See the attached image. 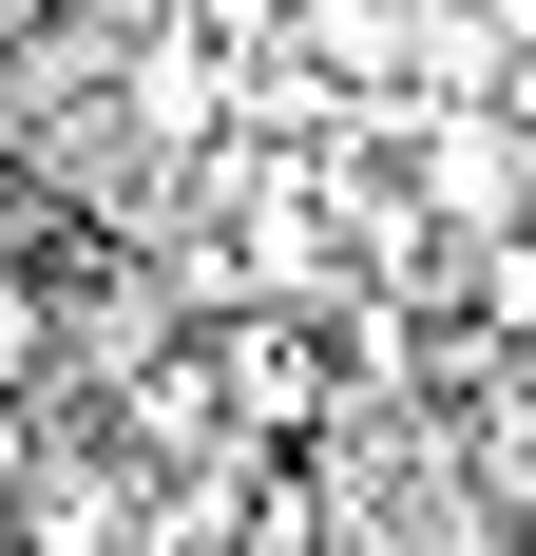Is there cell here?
<instances>
[{
    "label": "cell",
    "instance_id": "1",
    "mask_svg": "<svg viewBox=\"0 0 536 556\" xmlns=\"http://www.w3.org/2000/svg\"><path fill=\"white\" fill-rule=\"evenodd\" d=\"M212 365H230V422H250L268 460H307L326 422H345V345H326V307H212Z\"/></svg>",
    "mask_w": 536,
    "mask_h": 556
},
{
    "label": "cell",
    "instance_id": "2",
    "mask_svg": "<svg viewBox=\"0 0 536 556\" xmlns=\"http://www.w3.org/2000/svg\"><path fill=\"white\" fill-rule=\"evenodd\" d=\"M0 403H58V269H0Z\"/></svg>",
    "mask_w": 536,
    "mask_h": 556
},
{
    "label": "cell",
    "instance_id": "3",
    "mask_svg": "<svg viewBox=\"0 0 536 556\" xmlns=\"http://www.w3.org/2000/svg\"><path fill=\"white\" fill-rule=\"evenodd\" d=\"M39 460H58V403H0V518L39 500Z\"/></svg>",
    "mask_w": 536,
    "mask_h": 556
},
{
    "label": "cell",
    "instance_id": "4",
    "mask_svg": "<svg viewBox=\"0 0 536 556\" xmlns=\"http://www.w3.org/2000/svg\"><path fill=\"white\" fill-rule=\"evenodd\" d=\"M39 250H58V192H39L20 154H0V269H39Z\"/></svg>",
    "mask_w": 536,
    "mask_h": 556
},
{
    "label": "cell",
    "instance_id": "5",
    "mask_svg": "<svg viewBox=\"0 0 536 556\" xmlns=\"http://www.w3.org/2000/svg\"><path fill=\"white\" fill-rule=\"evenodd\" d=\"M0 556H20V538H0Z\"/></svg>",
    "mask_w": 536,
    "mask_h": 556
}]
</instances>
